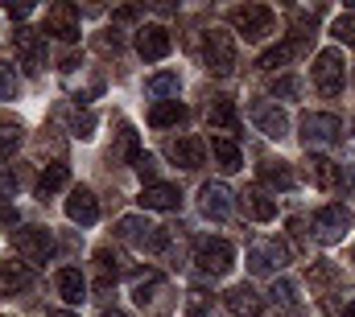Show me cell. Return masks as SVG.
I'll return each instance as SVG.
<instances>
[{"label":"cell","mask_w":355,"mask_h":317,"mask_svg":"<svg viewBox=\"0 0 355 317\" xmlns=\"http://www.w3.org/2000/svg\"><path fill=\"white\" fill-rule=\"evenodd\" d=\"M227 309L236 317H261L265 314V301H261V293H257L252 284H236V289L227 293Z\"/></svg>","instance_id":"cell-16"},{"label":"cell","mask_w":355,"mask_h":317,"mask_svg":"<svg viewBox=\"0 0 355 317\" xmlns=\"http://www.w3.org/2000/svg\"><path fill=\"white\" fill-rule=\"evenodd\" d=\"M211 153H215V161L223 169H240L244 165V153H240V145L232 136H211Z\"/></svg>","instance_id":"cell-25"},{"label":"cell","mask_w":355,"mask_h":317,"mask_svg":"<svg viewBox=\"0 0 355 317\" xmlns=\"http://www.w3.org/2000/svg\"><path fill=\"white\" fill-rule=\"evenodd\" d=\"M248 116H252V124L265 132L268 141H281V136L289 132V120H285V111H281L277 103H268V99H257V103L248 107Z\"/></svg>","instance_id":"cell-11"},{"label":"cell","mask_w":355,"mask_h":317,"mask_svg":"<svg viewBox=\"0 0 355 317\" xmlns=\"http://www.w3.org/2000/svg\"><path fill=\"white\" fill-rule=\"evenodd\" d=\"M12 247H17L29 264H46V260L54 255V235H50L46 227H21V231L12 235Z\"/></svg>","instance_id":"cell-8"},{"label":"cell","mask_w":355,"mask_h":317,"mask_svg":"<svg viewBox=\"0 0 355 317\" xmlns=\"http://www.w3.org/2000/svg\"><path fill=\"white\" fill-rule=\"evenodd\" d=\"M314 87L322 95H339L343 91V54L339 50H322L314 58Z\"/></svg>","instance_id":"cell-10"},{"label":"cell","mask_w":355,"mask_h":317,"mask_svg":"<svg viewBox=\"0 0 355 317\" xmlns=\"http://www.w3.org/2000/svg\"><path fill=\"white\" fill-rule=\"evenodd\" d=\"M58 293H62V301H71V305H79V301L87 297V280L79 276V268H62V272H58Z\"/></svg>","instance_id":"cell-21"},{"label":"cell","mask_w":355,"mask_h":317,"mask_svg":"<svg viewBox=\"0 0 355 317\" xmlns=\"http://www.w3.org/2000/svg\"><path fill=\"white\" fill-rule=\"evenodd\" d=\"M207 309H211V297L202 289H190L186 293V317H207Z\"/></svg>","instance_id":"cell-34"},{"label":"cell","mask_w":355,"mask_h":317,"mask_svg":"<svg viewBox=\"0 0 355 317\" xmlns=\"http://www.w3.org/2000/svg\"><path fill=\"white\" fill-rule=\"evenodd\" d=\"M137 169H141V177H145V181L153 185V173H157V161H153V157H141V161H137Z\"/></svg>","instance_id":"cell-42"},{"label":"cell","mask_w":355,"mask_h":317,"mask_svg":"<svg viewBox=\"0 0 355 317\" xmlns=\"http://www.w3.org/2000/svg\"><path fill=\"white\" fill-rule=\"evenodd\" d=\"M198 198H202V215L215 219V223H227V219L236 215V194H232V185H223V181H207V185L198 190Z\"/></svg>","instance_id":"cell-9"},{"label":"cell","mask_w":355,"mask_h":317,"mask_svg":"<svg viewBox=\"0 0 355 317\" xmlns=\"http://www.w3.org/2000/svg\"><path fill=\"white\" fill-rule=\"evenodd\" d=\"M335 276H339V272H335V264H331V260H318V264L310 268V284H331Z\"/></svg>","instance_id":"cell-36"},{"label":"cell","mask_w":355,"mask_h":317,"mask_svg":"<svg viewBox=\"0 0 355 317\" xmlns=\"http://www.w3.org/2000/svg\"><path fill=\"white\" fill-rule=\"evenodd\" d=\"M145 91H149L153 99H162V103H166L170 95H178V75H174V71H166V75H153V79L145 82Z\"/></svg>","instance_id":"cell-29"},{"label":"cell","mask_w":355,"mask_h":317,"mask_svg":"<svg viewBox=\"0 0 355 317\" xmlns=\"http://www.w3.org/2000/svg\"><path fill=\"white\" fill-rule=\"evenodd\" d=\"M244 206H248V215L257 219V223H268V219H277V202L268 198L265 190H244Z\"/></svg>","instance_id":"cell-24"},{"label":"cell","mask_w":355,"mask_h":317,"mask_svg":"<svg viewBox=\"0 0 355 317\" xmlns=\"http://www.w3.org/2000/svg\"><path fill=\"white\" fill-rule=\"evenodd\" d=\"M67 219L71 223H79V227H91L95 219H99V202H95V194L91 190H71V198H67Z\"/></svg>","instance_id":"cell-15"},{"label":"cell","mask_w":355,"mask_h":317,"mask_svg":"<svg viewBox=\"0 0 355 317\" xmlns=\"http://www.w3.org/2000/svg\"><path fill=\"white\" fill-rule=\"evenodd\" d=\"M12 91H17V71L0 62V99H12Z\"/></svg>","instance_id":"cell-38"},{"label":"cell","mask_w":355,"mask_h":317,"mask_svg":"<svg viewBox=\"0 0 355 317\" xmlns=\"http://www.w3.org/2000/svg\"><path fill=\"white\" fill-rule=\"evenodd\" d=\"M46 33H54L58 42H75L79 37V8L58 0L50 12H46Z\"/></svg>","instance_id":"cell-12"},{"label":"cell","mask_w":355,"mask_h":317,"mask_svg":"<svg viewBox=\"0 0 355 317\" xmlns=\"http://www.w3.org/2000/svg\"><path fill=\"white\" fill-rule=\"evenodd\" d=\"M272 301H277V305H293V284H289V280H277V284H272Z\"/></svg>","instance_id":"cell-39"},{"label":"cell","mask_w":355,"mask_h":317,"mask_svg":"<svg viewBox=\"0 0 355 317\" xmlns=\"http://www.w3.org/2000/svg\"><path fill=\"white\" fill-rule=\"evenodd\" d=\"M306 173H310V181H314L318 190H331V185L339 181V169H335V161H327V157H310Z\"/></svg>","instance_id":"cell-27"},{"label":"cell","mask_w":355,"mask_h":317,"mask_svg":"<svg viewBox=\"0 0 355 317\" xmlns=\"http://www.w3.org/2000/svg\"><path fill=\"white\" fill-rule=\"evenodd\" d=\"M232 25L248 37V42H261L272 33V8L268 4H244V8H232Z\"/></svg>","instance_id":"cell-5"},{"label":"cell","mask_w":355,"mask_h":317,"mask_svg":"<svg viewBox=\"0 0 355 317\" xmlns=\"http://www.w3.org/2000/svg\"><path fill=\"white\" fill-rule=\"evenodd\" d=\"M261 181L272 185V190H293V169H289V161H265L261 165Z\"/></svg>","instance_id":"cell-23"},{"label":"cell","mask_w":355,"mask_h":317,"mask_svg":"<svg viewBox=\"0 0 355 317\" xmlns=\"http://www.w3.org/2000/svg\"><path fill=\"white\" fill-rule=\"evenodd\" d=\"M331 33H335L343 46H355V12H343V17L331 25Z\"/></svg>","instance_id":"cell-35"},{"label":"cell","mask_w":355,"mask_h":317,"mask_svg":"<svg viewBox=\"0 0 355 317\" xmlns=\"http://www.w3.org/2000/svg\"><path fill=\"white\" fill-rule=\"evenodd\" d=\"M343 317H355V305H347V309H343Z\"/></svg>","instance_id":"cell-48"},{"label":"cell","mask_w":355,"mask_h":317,"mask_svg":"<svg viewBox=\"0 0 355 317\" xmlns=\"http://www.w3.org/2000/svg\"><path fill=\"white\" fill-rule=\"evenodd\" d=\"M50 317H79V314H67V309H58V314H50Z\"/></svg>","instance_id":"cell-47"},{"label":"cell","mask_w":355,"mask_h":317,"mask_svg":"<svg viewBox=\"0 0 355 317\" xmlns=\"http://www.w3.org/2000/svg\"><path fill=\"white\" fill-rule=\"evenodd\" d=\"M67 177H71V173H67V165H50V169H46L42 177H37V194L46 198V194L62 190V185H67Z\"/></svg>","instance_id":"cell-30"},{"label":"cell","mask_w":355,"mask_h":317,"mask_svg":"<svg viewBox=\"0 0 355 317\" xmlns=\"http://www.w3.org/2000/svg\"><path fill=\"white\" fill-rule=\"evenodd\" d=\"M12 50L25 58L29 71H37V62H42V37L33 29H12Z\"/></svg>","instance_id":"cell-19"},{"label":"cell","mask_w":355,"mask_h":317,"mask_svg":"<svg viewBox=\"0 0 355 317\" xmlns=\"http://www.w3.org/2000/svg\"><path fill=\"white\" fill-rule=\"evenodd\" d=\"M91 128H95V116H91V111H71V132H75V136L87 141Z\"/></svg>","instance_id":"cell-37"},{"label":"cell","mask_w":355,"mask_h":317,"mask_svg":"<svg viewBox=\"0 0 355 317\" xmlns=\"http://www.w3.org/2000/svg\"><path fill=\"white\" fill-rule=\"evenodd\" d=\"M207 120H211V128H219V132H232L240 116H236V103H232V99L215 95V99L207 103Z\"/></svg>","instance_id":"cell-20"},{"label":"cell","mask_w":355,"mask_h":317,"mask_svg":"<svg viewBox=\"0 0 355 317\" xmlns=\"http://www.w3.org/2000/svg\"><path fill=\"white\" fill-rule=\"evenodd\" d=\"M17 136H21V124H17L12 116H0V161H4L8 153H12Z\"/></svg>","instance_id":"cell-33"},{"label":"cell","mask_w":355,"mask_h":317,"mask_svg":"<svg viewBox=\"0 0 355 317\" xmlns=\"http://www.w3.org/2000/svg\"><path fill=\"white\" fill-rule=\"evenodd\" d=\"M116 161H128V165H137V161L145 157L141 153V145H137V132H132V124H120L116 128V153H112Z\"/></svg>","instance_id":"cell-22"},{"label":"cell","mask_w":355,"mask_h":317,"mask_svg":"<svg viewBox=\"0 0 355 317\" xmlns=\"http://www.w3.org/2000/svg\"><path fill=\"white\" fill-rule=\"evenodd\" d=\"M141 206L145 210H178L182 206V194H178L174 185H166V181H153V185L141 190Z\"/></svg>","instance_id":"cell-17"},{"label":"cell","mask_w":355,"mask_h":317,"mask_svg":"<svg viewBox=\"0 0 355 317\" xmlns=\"http://www.w3.org/2000/svg\"><path fill=\"white\" fill-rule=\"evenodd\" d=\"M272 95L293 99V95H297V79H289V75H285V79H277V82H272Z\"/></svg>","instance_id":"cell-40"},{"label":"cell","mask_w":355,"mask_h":317,"mask_svg":"<svg viewBox=\"0 0 355 317\" xmlns=\"http://www.w3.org/2000/svg\"><path fill=\"white\" fill-rule=\"evenodd\" d=\"M306 46H310V37H306V33H297V37H289V42H281V46H272V50H268L265 58H261V66H265V71H277V66H285V62H293V58H297V54H302Z\"/></svg>","instance_id":"cell-18"},{"label":"cell","mask_w":355,"mask_h":317,"mask_svg":"<svg viewBox=\"0 0 355 317\" xmlns=\"http://www.w3.org/2000/svg\"><path fill=\"white\" fill-rule=\"evenodd\" d=\"M170 46H174V37H170V29H166V25H145V29L137 33V50H141V58H149V62L166 58V54H170Z\"/></svg>","instance_id":"cell-13"},{"label":"cell","mask_w":355,"mask_h":317,"mask_svg":"<svg viewBox=\"0 0 355 317\" xmlns=\"http://www.w3.org/2000/svg\"><path fill=\"white\" fill-rule=\"evenodd\" d=\"M33 12V4H8V17H29Z\"/></svg>","instance_id":"cell-44"},{"label":"cell","mask_w":355,"mask_h":317,"mask_svg":"<svg viewBox=\"0 0 355 317\" xmlns=\"http://www.w3.org/2000/svg\"><path fill=\"white\" fill-rule=\"evenodd\" d=\"M12 190H17V177H12L8 169H0V198H8Z\"/></svg>","instance_id":"cell-43"},{"label":"cell","mask_w":355,"mask_h":317,"mask_svg":"<svg viewBox=\"0 0 355 317\" xmlns=\"http://www.w3.org/2000/svg\"><path fill=\"white\" fill-rule=\"evenodd\" d=\"M99 317H128V314H120V309H103Z\"/></svg>","instance_id":"cell-46"},{"label":"cell","mask_w":355,"mask_h":317,"mask_svg":"<svg viewBox=\"0 0 355 317\" xmlns=\"http://www.w3.org/2000/svg\"><path fill=\"white\" fill-rule=\"evenodd\" d=\"M182 120H186V107H182L178 99L153 103V111H149V124H153V128H170V124H182Z\"/></svg>","instance_id":"cell-26"},{"label":"cell","mask_w":355,"mask_h":317,"mask_svg":"<svg viewBox=\"0 0 355 317\" xmlns=\"http://www.w3.org/2000/svg\"><path fill=\"white\" fill-rule=\"evenodd\" d=\"M0 284H4V289H25V284H29V268L4 260V264H0Z\"/></svg>","instance_id":"cell-32"},{"label":"cell","mask_w":355,"mask_h":317,"mask_svg":"<svg viewBox=\"0 0 355 317\" xmlns=\"http://www.w3.org/2000/svg\"><path fill=\"white\" fill-rule=\"evenodd\" d=\"M232 264H236V247H232L227 239H207V243H198V255H194V268H198V272L223 276Z\"/></svg>","instance_id":"cell-4"},{"label":"cell","mask_w":355,"mask_h":317,"mask_svg":"<svg viewBox=\"0 0 355 317\" xmlns=\"http://www.w3.org/2000/svg\"><path fill=\"white\" fill-rule=\"evenodd\" d=\"M116 231L120 239H128V243H137V247H145V251H162L170 235H166V227H153L149 219H141V215H128V219H120L116 223Z\"/></svg>","instance_id":"cell-2"},{"label":"cell","mask_w":355,"mask_h":317,"mask_svg":"<svg viewBox=\"0 0 355 317\" xmlns=\"http://www.w3.org/2000/svg\"><path fill=\"white\" fill-rule=\"evenodd\" d=\"M202 54H207V71H211V75H232V71H236V37H232V33L211 29Z\"/></svg>","instance_id":"cell-3"},{"label":"cell","mask_w":355,"mask_h":317,"mask_svg":"<svg viewBox=\"0 0 355 317\" xmlns=\"http://www.w3.org/2000/svg\"><path fill=\"white\" fill-rule=\"evenodd\" d=\"M285 264H289V251H285L277 239H261V243L248 247V268H252L257 276H277Z\"/></svg>","instance_id":"cell-7"},{"label":"cell","mask_w":355,"mask_h":317,"mask_svg":"<svg viewBox=\"0 0 355 317\" xmlns=\"http://www.w3.org/2000/svg\"><path fill=\"white\" fill-rule=\"evenodd\" d=\"M339 136H343L339 116H327V111H310V116H302V145H306V149L339 145Z\"/></svg>","instance_id":"cell-1"},{"label":"cell","mask_w":355,"mask_h":317,"mask_svg":"<svg viewBox=\"0 0 355 317\" xmlns=\"http://www.w3.org/2000/svg\"><path fill=\"white\" fill-rule=\"evenodd\" d=\"M0 223H4V227H8V223H17V210H12V206H4V202H0Z\"/></svg>","instance_id":"cell-45"},{"label":"cell","mask_w":355,"mask_h":317,"mask_svg":"<svg viewBox=\"0 0 355 317\" xmlns=\"http://www.w3.org/2000/svg\"><path fill=\"white\" fill-rule=\"evenodd\" d=\"M99 50H103V54H116V50H120V33H116V29L103 33V37H99Z\"/></svg>","instance_id":"cell-41"},{"label":"cell","mask_w":355,"mask_h":317,"mask_svg":"<svg viewBox=\"0 0 355 317\" xmlns=\"http://www.w3.org/2000/svg\"><path fill=\"white\" fill-rule=\"evenodd\" d=\"M95 264L103 268V284H112V280H116V276L124 272V260H120V255H116L112 247H99V251H95Z\"/></svg>","instance_id":"cell-31"},{"label":"cell","mask_w":355,"mask_h":317,"mask_svg":"<svg viewBox=\"0 0 355 317\" xmlns=\"http://www.w3.org/2000/svg\"><path fill=\"white\" fill-rule=\"evenodd\" d=\"M166 153H170V161L182 165V169H198V165L207 161V145H202L198 136H178V141L166 145Z\"/></svg>","instance_id":"cell-14"},{"label":"cell","mask_w":355,"mask_h":317,"mask_svg":"<svg viewBox=\"0 0 355 317\" xmlns=\"http://www.w3.org/2000/svg\"><path fill=\"white\" fill-rule=\"evenodd\" d=\"M352 231V210L347 206H322L318 215H314V239L318 243H339V239Z\"/></svg>","instance_id":"cell-6"},{"label":"cell","mask_w":355,"mask_h":317,"mask_svg":"<svg viewBox=\"0 0 355 317\" xmlns=\"http://www.w3.org/2000/svg\"><path fill=\"white\" fill-rule=\"evenodd\" d=\"M162 289H166V276H162V272H145V276L137 280L132 297H137V305H149V301H157Z\"/></svg>","instance_id":"cell-28"}]
</instances>
